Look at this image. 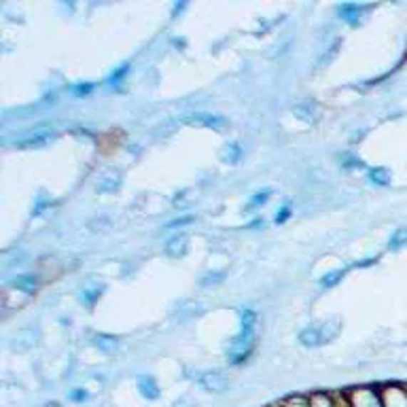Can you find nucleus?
Returning <instances> with one entry per match:
<instances>
[{
  "instance_id": "obj_1",
  "label": "nucleus",
  "mask_w": 407,
  "mask_h": 407,
  "mask_svg": "<svg viewBox=\"0 0 407 407\" xmlns=\"http://www.w3.org/2000/svg\"><path fill=\"white\" fill-rule=\"evenodd\" d=\"M189 378L208 393H227L230 391V380L223 371H197V373L191 371Z\"/></svg>"
},
{
  "instance_id": "obj_2",
  "label": "nucleus",
  "mask_w": 407,
  "mask_h": 407,
  "mask_svg": "<svg viewBox=\"0 0 407 407\" xmlns=\"http://www.w3.org/2000/svg\"><path fill=\"white\" fill-rule=\"evenodd\" d=\"M56 138V132L49 128H38V130H30L26 134H21L13 145L17 149H41L45 145H49Z\"/></svg>"
},
{
  "instance_id": "obj_3",
  "label": "nucleus",
  "mask_w": 407,
  "mask_h": 407,
  "mask_svg": "<svg viewBox=\"0 0 407 407\" xmlns=\"http://www.w3.org/2000/svg\"><path fill=\"white\" fill-rule=\"evenodd\" d=\"M182 123L197 125V128H212V130H221V128L227 125L225 117H219V115H212V113H202V110L182 115Z\"/></svg>"
},
{
  "instance_id": "obj_4",
  "label": "nucleus",
  "mask_w": 407,
  "mask_h": 407,
  "mask_svg": "<svg viewBox=\"0 0 407 407\" xmlns=\"http://www.w3.org/2000/svg\"><path fill=\"white\" fill-rule=\"evenodd\" d=\"M350 406L352 407H384L382 395L371 391V388H359L350 395Z\"/></svg>"
},
{
  "instance_id": "obj_5",
  "label": "nucleus",
  "mask_w": 407,
  "mask_h": 407,
  "mask_svg": "<svg viewBox=\"0 0 407 407\" xmlns=\"http://www.w3.org/2000/svg\"><path fill=\"white\" fill-rule=\"evenodd\" d=\"M367 9H369L367 4H354V2H346V4H339V6H337V13H339V17H341L346 24H350V26H356V24L361 21L363 13H365Z\"/></svg>"
},
{
  "instance_id": "obj_6",
  "label": "nucleus",
  "mask_w": 407,
  "mask_h": 407,
  "mask_svg": "<svg viewBox=\"0 0 407 407\" xmlns=\"http://www.w3.org/2000/svg\"><path fill=\"white\" fill-rule=\"evenodd\" d=\"M384 407H407V391L401 386H388L382 391Z\"/></svg>"
},
{
  "instance_id": "obj_7",
  "label": "nucleus",
  "mask_w": 407,
  "mask_h": 407,
  "mask_svg": "<svg viewBox=\"0 0 407 407\" xmlns=\"http://www.w3.org/2000/svg\"><path fill=\"white\" fill-rule=\"evenodd\" d=\"M325 339L326 335L323 333V329H319V326H308V329H304V331L299 333V344H302V346H308V348H316V346H321Z\"/></svg>"
},
{
  "instance_id": "obj_8",
  "label": "nucleus",
  "mask_w": 407,
  "mask_h": 407,
  "mask_svg": "<svg viewBox=\"0 0 407 407\" xmlns=\"http://www.w3.org/2000/svg\"><path fill=\"white\" fill-rule=\"evenodd\" d=\"M187 248H189V240L182 234H178V236H172L165 242V254L172 257V259H180V257H185Z\"/></svg>"
},
{
  "instance_id": "obj_9",
  "label": "nucleus",
  "mask_w": 407,
  "mask_h": 407,
  "mask_svg": "<svg viewBox=\"0 0 407 407\" xmlns=\"http://www.w3.org/2000/svg\"><path fill=\"white\" fill-rule=\"evenodd\" d=\"M119 187H121V178L115 176V174H104L96 182V191L98 193H117Z\"/></svg>"
},
{
  "instance_id": "obj_10",
  "label": "nucleus",
  "mask_w": 407,
  "mask_h": 407,
  "mask_svg": "<svg viewBox=\"0 0 407 407\" xmlns=\"http://www.w3.org/2000/svg\"><path fill=\"white\" fill-rule=\"evenodd\" d=\"M138 391H140V395L145 397V399H160V386H158V382L151 378V376H143L140 380H138Z\"/></svg>"
},
{
  "instance_id": "obj_11",
  "label": "nucleus",
  "mask_w": 407,
  "mask_h": 407,
  "mask_svg": "<svg viewBox=\"0 0 407 407\" xmlns=\"http://www.w3.org/2000/svg\"><path fill=\"white\" fill-rule=\"evenodd\" d=\"M93 344L96 348H100L102 352H115L119 348V337L108 335V333H96L93 335Z\"/></svg>"
},
{
  "instance_id": "obj_12",
  "label": "nucleus",
  "mask_w": 407,
  "mask_h": 407,
  "mask_svg": "<svg viewBox=\"0 0 407 407\" xmlns=\"http://www.w3.org/2000/svg\"><path fill=\"white\" fill-rule=\"evenodd\" d=\"M13 287L24 291V293H34L36 287H38V280L34 276H30V274H21V276L13 278Z\"/></svg>"
},
{
  "instance_id": "obj_13",
  "label": "nucleus",
  "mask_w": 407,
  "mask_h": 407,
  "mask_svg": "<svg viewBox=\"0 0 407 407\" xmlns=\"http://www.w3.org/2000/svg\"><path fill=\"white\" fill-rule=\"evenodd\" d=\"M225 278H227V272H223V269H212V272H206V274L200 278V287H206V289H210V287H217V284H221Z\"/></svg>"
},
{
  "instance_id": "obj_14",
  "label": "nucleus",
  "mask_w": 407,
  "mask_h": 407,
  "mask_svg": "<svg viewBox=\"0 0 407 407\" xmlns=\"http://www.w3.org/2000/svg\"><path fill=\"white\" fill-rule=\"evenodd\" d=\"M367 176H369V180H371L373 185H378V187H386V185L391 182V170H388V168H371V170L367 172Z\"/></svg>"
},
{
  "instance_id": "obj_15",
  "label": "nucleus",
  "mask_w": 407,
  "mask_h": 407,
  "mask_svg": "<svg viewBox=\"0 0 407 407\" xmlns=\"http://www.w3.org/2000/svg\"><path fill=\"white\" fill-rule=\"evenodd\" d=\"M242 158V147L238 143H230L223 151V162L227 163H238Z\"/></svg>"
},
{
  "instance_id": "obj_16",
  "label": "nucleus",
  "mask_w": 407,
  "mask_h": 407,
  "mask_svg": "<svg viewBox=\"0 0 407 407\" xmlns=\"http://www.w3.org/2000/svg\"><path fill=\"white\" fill-rule=\"evenodd\" d=\"M102 289H104V287H100V284H98V287H93V289H89V287L85 289V287H83L81 295H79V297H81L83 304L91 308V306L96 304V299H98V297L102 295Z\"/></svg>"
},
{
  "instance_id": "obj_17",
  "label": "nucleus",
  "mask_w": 407,
  "mask_h": 407,
  "mask_svg": "<svg viewBox=\"0 0 407 407\" xmlns=\"http://www.w3.org/2000/svg\"><path fill=\"white\" fill-rule=\"evenodd\" d=\"M403 246H407V227L397 230L388 240V250H401Z\"/></svg>"
},
{
  "instance_id": "obj_18",
  "label": "nucleus",
  "mask_w": 407,
  "mask_h": 407,
  "mask_svg": "<svg viewBox=\"0 0 407 407\" xmlns=\"http://www.w3.org/2000/svg\"><path fill=\"white\" fill-rule=\"evenodd\" d=\"M344 274H346V269H333V272H329L326 276H323V278L319 280L321 289H331V287H335V284L344 278Z\"/></svg>"
},
{
  "instance_id": "obj_19",
  "label": "nucleus",
  "mask_w": 407,
  "mask_h": 407,
  "mask_svg": "<svg viewBox=\"0 0 407 407\" xmlns=\"http://www.w3.org/2000/svg\"><path fill=\"white\" fill-rule=\"evenodd\" d=\"M310 407H335V403L325 393H316V395L310 397Z\"/></svg>"
},
{
  "instance_id": "obj_20",
  "label": "nucleus",
  "mask_w": 407,
  "mask_h": 407,
  "mask_svg": "<svg viewBox=\"0 0 407 407\" xmlns=\"http://www.w3.org/2000/svg\"><path fill=\"white\" fill-rule=\"evenodd\" d=\"M293 113H295V117H299V119H304V121H312V104H306V102H302V104H297L295 108H293Z\"/></svg>"
},
{
  "instance_id": "obj_21",
  "label": "nucleus",
  "mask_w": 407,
  "mask_h": 407,
  "mask_svg": "<svg viewBox=\"0 0 407 407\" xmlns=\"http://www.w3.org/2000/svg\"><path fill=\"white\" fill-rule=\"evenodd\" d=\"M337 51H339V41H335V43L326 49L325 58H321V60H319V68H323V66H326V64H331V62H333V58L337 56Z\"/></svg>"
},
{
  "instance_id": "obj_22",
  "label": "nucleus",
  "mask_w": 407,
  "mask_h": 407,
  "mask_svg": "<svg viewBox=\"0 0 407 407\" xmlns=\"http://www.w3.org/2000/svg\"><path fill=\"white\" fill-rule=\"evenodd\" d=\"M128 73H130V64H123L121 68H117V71L108 77V83H110V85H119V83L125 79Z\"/></svg>"
},
{
  "instance_id": "obj_23",
  "label": "nucleus",
  "mask_w": 407,
  "mask_h": 407,
  "mask_svg": "<svg viewBox=\"0 0 407 407\" xmlns=\"http://www.w3.org/2000/svg\"><path fill=\"white\" fill-rule=\"evenodd\" d=\"M267 197H269V191H261V193L252 195L250 202H248V208H259V206H263V204L267 202Z\"/></svg>"
},
{
  "instance_id": "obj_24",
  "label": "nucleus",
  "mask_w": 407,
  "mask_h": 407,
  "mask_svg": "<svg viewBox=\"0 0 407 407\" xmlns=\"http://www.w3.org/2000/svg\"><path fill=\"white\" fill-rule=\"evenodd\" d=\"M91 89H93V83H77V85H71V91H73L75 96H87Z\"/></svg>"
},
{
  "instance_id": "obj_25",
  "label": "nucleus",
  "mask_w": 407,
  "mask_h": 407,
  "mask_svg": "<svg viewBox=\"0 0 407 407\" xmlns=\"http://www.w3.org/2000/svg\"><path fill=\"white\" fill-rule=\"evenodd\" d=\"M189 223H193V217H178V219L170 221L165 227H168V230H174V227H182V225H189Z\"/></svg>"
},
{
  "instance_id": "obj_26",
  "label": "nucleus",
  "mask_w": 407,
  "mask_h": 407,
  "mask_svg": "<svg viewBox=\"0 0 407 407\" xmlns=\"http://www.w3.org/2000/svg\"><path fill=\"white\" fill-rule=\"evenodd\" d=\"M49 206H51V200H45V197L41 195V197L36 200V208L32 210V215L36 217V215H41V212H43L45 208H49Z\"/></svg>"
},
{
  "instance_id": "obj_27",
  "label": "nucleus",
  "mask_w": 407,
  "mask_h": 407,
  "mask_svg": "<svg viewBox=\"0 0 407 407\" xmlns=\"http://www.w3.org/2000/svg\"><path fill=\"white\" fill-rule=\"evenodd\" d=\"M289 217H291V206H289V204H284V206L278 210V215H276V223H284Z\"/></svg>"
},
{
  "instance_id": "obj_28",
  "label": "nucleus",
  "mask_w": 407,
  "mask_h": 407,
  "mask_svg": "<svg viewBox=\"0 0 407 407\" xmlns=\"http://www.w3.org/2000/svg\"><path fill=\"white\" fill-rule=\"evenodd\" d=\"M89 395H87V391H83V388H75L73 393H71V399L73 401H77V403H81V401H85Z\"/></svg>"
},
{
  "instance_id": "obj_29",
  "label": "nucleus",
  "mask_w": 407,
  "mask_h": 407,
  "mask_svg": "<svg viewBox=\"0 0 407 407\" xmlns=\"http://www.w3.org/2000/svg\"><path fill=\"white\" fill-rule=\"evenodd\" d=\"M341 163H344V168H354V165H356V168H363V162H361L359 158H344Z\"/></svg>"
},
{
  "instance_id": "obj_30",
  "label": "nucleus",
  "mask_w": 407,
  "mask_h": 407,
  "mask_svg": "<svg viewBox=\"0 0 407 407\" xmlns=\"http://www.w3.org/2000/svg\"><path fill=\"white\" fill-rule=\"evenodd\" d=\"M284 407H310V401H304V399H291L289 403H284Z\"/></svg>"
},
{
  "instance_id": "obj_31",
  "label": "nucleus",
  "mask_w": 407,
  "mask_h": 407,
  "mask_svg": "<svg viewBox=\"0 0 407 407\" xmlns=\"http://www.w3.org/2000/svg\"><path fill=\"white\" fill-rule=\"evenodd\" d=\"M180 9H185V2H178V4H176V6H174V13H178V11H180Z\"/></svg>"
}]
</instances>
